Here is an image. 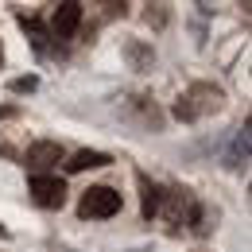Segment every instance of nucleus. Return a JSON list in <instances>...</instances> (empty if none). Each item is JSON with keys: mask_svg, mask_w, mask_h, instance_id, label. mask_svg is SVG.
I'll list each match as a JSON object with an SVG mask.
<instances>
[{"mask_svg": "<svg viewBox=\"0 0 252 252\" xmlns=\"http://www.w3.org/2000/svg\"><path fill=\"white\" fill-rule=\"evenodd\" d=\"M28 190H32V202L43 206V210H63L66 202V183L59 175H32Z\"/></svg>", "mask_w": 252, "mask_h": 252, "instance_id": "20e7f679", "label": "nucleus"}, {"mask_svg": "<svg viewBox=\"0 0 252 252\" xmlns=\"http://www.w3.org/2000/svg\"><path fill=\"white\" fill-rule=\"evenodd\" d=\"M221 105H225V94H221L218 86H210V82H198V86H190L187 94L179 97V105H175V117H179V121H202V117L218 113Z\"/></svg>", "mask_w": 252, "mask_h": 252, "instance_id": "f257e3e1", "label": "nucleus"}, {"mask_svg": "<svg viewBox=\"0 0 252 252\" xmlns=\"http://www.w3.org/2000/svg\"><path fill=\"white\" fill-rule=\"evenodd\" d=\"M20 24H24V32L32 35L35 51H47V32H43V24H39L35 16H20Z\"/></svg>", "mask_w": 252, "mask_h": 252, "instance_id": "1a4fd4ad", "label": "nucleus"}, {"mask_svg": "<svg viewBox=\"0 0 252 252\" xmlns=\"http://www.w3.org/2000/svg\"><path fill=\"white\" fill-rule=\"evenodd\" d=\"M0 237H8V229H4V225H0Z\"/></svg>", "mask_w": 252, "mask_h": 252, "instance_id": "f8f14e48", "label": "nucleus"}, {"mask_svg": "<svg viewBox=\"0 0 252 252\" xmlns=\"http://www.w3.org/2000/svg\"><path fill=\"white\" fill-rule=\"evenodd\" d=\"M136 183H140V194H144V206H140V214L152 221V218H159V206H163V187L159 183H152L144 171L136 175Z\"/></svg>", "mask_w": 252, "mask_h": 252, "instance_id": "0eeeda50", "label": "nucleus"}, {"mask_svg": "<svg viewBox=\"0 0 252 252\" xmlns=\"http://www.w3.org/2000/svg\"><path fill=\"white\" fill-rule=\"evenodd\" d=\"M159 214H167V221L179 229H206L202 225V206H198V198L190 194L187 187H175L163 194V206H159Z\"/></svg>", "mask_w": 252, "mask_h": 252, "instance_id": "f03ea898", "label": "nucleus"}, {"mask_svg": "<svg viewBox=\"0 0 252 252\" xmlns=\"http://www.w3.org/2000/svg\"><path fill=\"white\" fill-rule=\"evenodd\" d=\"M121 194L113 187H90L86 194H82V202H78V214L86 221H109V218H117L121 214Z\"/></svg>", "mask_w": 252, "mask_h": 252, "instance_id": "7ed1b4c3", "label": "nucleus"}, {"mask_svg": "<svg viewBox=\"0 0 252 252\" xmlns=\"http://www.w3.org/2000/svg\"><path fill=\"white\" fill-rule=\"evenodd\" d=\"M0 63H4V47H0Z\"/></svg>", "mask_w": 252, "mask_h": 252, "instance_id": "ddd939ff", "label": "nucleus"}, {"mask_svg": "<svg viewBox=\"0 0 252 252\" xmlns=\"http://www.w3.org/2000/svg\"><path fill=\"white\" fill-rule=\"evenodd\" d=\"M109 163H113V159L105 156V152H90V148H86V152H74V156L66 159V171L78 175V171H94V167H109Z\"/></svg>", "mask_w": 252, "mask_h": 252, "instance_id": "6e6552de", "label": "nucleus"}, {"mask_svg": "<svg viewBox=\"0 0 252 252\" xmlns=\"http://www.w3.org/2000/svg\"><path fill=\"white\" fill-rule=\"evenodd\" d=\"M4 117H16V109H12V105H4V109H0V121H4Z\"/></svg>", "mask_w": 252, "mask_h": 252, "instance_id": "9b49d317", "label": "nucleus"}, {"mask_svg": "<svg viewBox=\"0 0 252 252\" xmlns=\"http://www.w3.org/2000/svg\"><path fill=\"white\" fill-rule=\"evenodd\" d=\"M78 28H82V4H78V0L59 4L55 16H51V35H55V39H74Z\"/></svg>", "mask_w": 252, "mask_h": 252, "instance_id": "423d86ee", "label": "nucleus"}, {"mask_svg": "<svg viewBox=\"0 0 252 252\" xmlns=\"http://www.w3.org/2000/svg\"><path fill=\"white\" fill-rule=\"evenodd\" d=\"M35 86H39V78H32V74H28V78H16V82H12V94H32Z\"/></svg>", "mask_w": 252, "mask_h": 252, "instance_id": "9d476101", "label": "nucleus"}, {"mask_svg": "<svg viewBox=\"0 0 252 252\" xmlns=\"http://www.w3.org/2000/svg\"><path fill=\"white\" fill-rule=\"evenodd\" d=\"M55 163H63V144L59 140H35L32 148L24 152V167L35 175H47Z\"/></svg>", "mask_w": 252, "mask_h": 252, "instance_id": "39448f33", "label": "nucleus"}]
</instances>
